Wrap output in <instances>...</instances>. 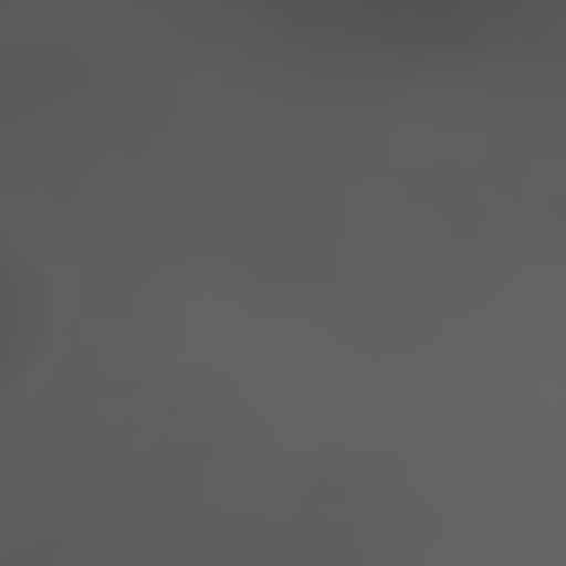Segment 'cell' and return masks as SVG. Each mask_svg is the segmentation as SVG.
<instances>
[{"label": "cell", "mask_w": 566, "mask_h": 566, "mask_svg": "<svg viewBox=\"0 0 566 566\" xmlns=\"http://www.w3.org/2000/svg\"><path fill=\"white\" fill-rule=\"evenodd\" d=\"M61 334V287L34 240H21L0 220V407H14L28 380L48 367Z\"/></svg>", "instance_id": "6da1fadb"}]
</instances>
